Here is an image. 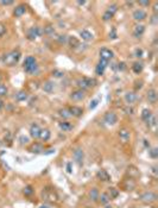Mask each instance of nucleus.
<instances>
[{
  "label": "nucleus",
  "instance_id": "393cba45",
  "mask_svg": "<svg viewBox=\"0 0 158 208\" xmlns=\"http://www.w3.org/2000/svg\"><path fill=\"white\" fill-rule=\"evenodd\" d=\"M42 88H43V90L46 92V93H51V92H53V89H55V83L51 82V81H45V82L43 83Z\"/></svg>",
  "mask_w": 158,
  "mask_h": 208
},
{
  "label": "nucleus",
  "instance_id": "b1692460",
  "mask_svg": "<svg viewBox=\"0 0 158 208\" xmlns=\"http://www.w3.org/2000/svg\"><path fill=\"white\" fill-rule=\"evenodd\" d=\"M80 37L83 40H86V42H89V40H92L93 38H94L93 34L89 32L88 30H81V31H80Z\"/></svg>",
  "mask_w": 158,
  "mask_h": 208
},
{
  "label": "nucleus",
  "instance_id": "f03ea898",
  "mask_svg": "<svg viewBox=\"0 0 158 208\" xmlns=\"http://www.w3.org/2000/svg\"><path fill=\"white\" fill-rule=\"evenodd\" d=\"M77 86L80 87V89H88V88H92L94 86H96V80L95 79H92V77H81L77 80Z\"/></svg>",
  "mask_w": 158,
  "mask_h": 208
},
{
  "label": "nucleus",
  "instance_id": "3c124183",
  "mask_svg": "<svg viewBox=\"0 0 158 208\" xmlns=\"http://www.w3.org/2000/svg\"><path fill=\"white\" fill-rule=\"evenodd\" d=\"M126 69V64L124 63V62H121V63H119L118 64V70H120V72H123V70H125Z\"/></svg>",
  "mask_w": 158,
  "mask_h": 208
},
{
  "label": "nucleus",
  "instance_id": "5701e85b",
  "mask_svg": "<svg viewBox=\"0 0 158 208\" xmlns=\"http://www.w3.org/2000/svg\"><path fill=\"white\" fill-rule=\"evenodd\" d=\"M58 126L64 132H69V131H72V128H74V125H72V122H69V121H62V122L58 124Z\"/></svg>",
  "mask_w": 158,
  "mask_h": 208
},
{
  "label": "nucleus",
  "instance_id": "20e7f679",
  "mask_svg": "<svg viewBox=\"0 0 158 208\" xmlns=\"http://www.w3.org/2000/svg\"><path fill=\"white\" fill-rule=\"evenodd\" d=\"M140 200L145 203H152L157 200V195L155 194L153 192H145L140 195Z\"/></svg>",
  "mask_w": 158,
  "mask_h": 208
},
{
  "label": "nucleus",
  "instance_id": "4468645a",
  "mask_svg": "<svg viewBox=\"0 0 158 208\" xmlns=\"http://www.w3.org/2000/svg\"><path fill=\"white\" fill-rule=\"evenodd\" d=\"M40 131H42V128L40 127V125L38 124H32L31 126H30V136L32 137V138H35V139H37L38 137H40Z\"/></svg>",
  "mask_w": 158,
  "mask_h": 208
},
{
  "label": "nucleus",
  "instance_id": "bb28decb",
  "mask_svg": "<svg viewBox=\"0 0 158 208\" xmlns=\"http://www.w3.org/2000/svg\"><path fill=\"white\" fill-rule=\"evenodd\" d=\"M99 190H98V188H92L91 190H89V193H88V196H89V199L92 200V201L96 202L98 201V199H99Z\"/></svg>",
  "mask_w": 158,
  "mask_h": 208
},
{
  "label": "nucleus",
  "instance_id": "f3484780",
  "mask_svg": "<svg viewBox=\"0 0 158 208\" xmlns=\"http://www.w3.org/2000/svg\"><path fill=\"white\" fill-rule=\"evenodd\" d=\"M145 32V26L143 24H138V25H136V26L133 27V36L136 37V38H140Z\"/></svg>",
  "mask_w": 158,
  "mask_h": 208
},
{
  "label": "nucleus",
  "instance_id": "680f3d73",
  "mask_svg": "<svg viewBox=\"0 0 158 208\" xmlns=\"http://www.w3.org/2000/svg\"><path fill=\"white\" fill-rule=\"evenodd\" d=\"M105 208H113L112 206H109V203H108V205H106L105 206Z\"/></svg>",
  "mask_w": 158,
  "mask_h": 208
},
{
  "label": "nucleus",
  "instance_id": "e433bc0d",
  "mask_svg": "<svg viewBox=\"0 0 158 208\" xmlns=\"http://www.w3.org/2000/svg\"><path fill=\"white\" fill-rule=\"evenodd\" d=\"M32 64H36V58L33 56H27L24 61V67H29V66H32Z\"/></svg>",
  "mask_w": 158,
  "mask_h": 208
},
{
  "label": "nucleus",
  "instance_id": "0eeeda50",
  "mask_svg": "<svg viewBox=\"0 0 158 208\" xmlns=\"http://www.w3.org/2000/svg\"><path fill=\"white\" fill-rule=\"evenodd\" d=\"M104 121H105L107 125H115L118 122V115L114 113V112H107L104 117Z\"/></svg>",
  "mask_w": 158,
  "mask_h": 208
},
{
  "label": "nucleus",
  "instance_id": "c756f323",
  "mask_svg": "<svg viewBox=\"0 0 158 208\" xmlns=\"http://www.w3.org/2000/svg\"><path fill=\"white\" fill-rule=\"evenodd\" d=\"M143 69H144V66H143V63H140V62H134L133 66H132V70H133V73H136V74H140V73L143 72Z\"/></svg>",
  "mask_w": 158,
  "mask_h": 208
},
{
  "label": "nucleus",
  "instance_id": "c85d7f7f",
  "mask_svg": "<svg viewBox=\"0 0 158 208\" xmlns=\"http://www.w3.org/2000/svg\"><path fill=\"white\" fill-rule=\"evenodd\" d=\"M152 115V112L150 109H147V108H144L143 111H142V119L145 121V122H147V121L150 120V118H151Z\"/></svg>",
  "mask_w": 158,
  "mask_h": 208
},
{
  "label": "nucleus",
  "instance_id": "473e14b6",
  "mask_svg": "<svg viewBox=\"0 0 158 208\" xmlns=\"http://www.w3.org/2000/svg\"><path fill=\"white\" fill-rule=\"evenodd\" d=\"M127 174H128V176L131 178H134V177H138L139 176V171L137 170L136 167L131 165V167H128V169H127Z\"/></svg>",
  "mask_w": 158,
  "mask_h": 208
},
{
  "label": "nucleus",
  "instance_id": "72a5a7b5",
  "mask_svg": "<svg viewBox=\"0 0 158 208\" xmlns=\"http://www.w3.org/2000/svg\"><path fill=\"white\" fill-rule=\"evenodd\" d=\"M33 193H35V188H33L32 186H25L24 189H23V194L25 195V196H32Z\"/></svg>",
  "mask_w": 158,
  "mask_h": 208
},
{
  "label": "nucleus",
  "instance_id": "4c0bfd02",
  "mask_svg": "<svg viewBox=\"0 0 158 208\" xmlns=\"http://www.w3.org/2000/svg\"><path fill=\"white\" fill-rule=\"evenodd\" d=\"M43 34L48 35V36H53L55 34V29L51 25H48V26H45L43 29Z\"/></svg>",
  "mask_w": 158,
  "mask_h": 208
},
{
  "label": "nucleus",
  "instance_id": "c03bdc74",
  "mask_svg": "<svg viewBox=\"0 0 158 208\" xmlns=\"http://www.w3.org/2000/svg\"><path fill=\"white\" fill-rule=\"evenodd\" d=\"M53 77H62L63 76V72H61V70H53Z\"/></svg>",
  "mask_w": 158,
  "mask_h": 208
},
{
  "label": "nucleus",
  "instance_id": "c9c22d12",
  "mask_svg": "<svg viewBox=\"0 0 158 208\" xmlns=\"http://www.w3.org/2000/svg\"><path fill=\"white\" fill-rule=\"evenodd\" d=\"M58 114L62 117V118H64V119H68V118H70V117H72L68 108H61V109L58 111Z\"/></svg>",
  "mask_w": 158,
  "mask_h": 208
},
{
  "label": "nucleus",
  "instance_id": "a18cd8bd",
  "mask_svg": "<svg viewBox=\"0 0 158 208\" xmlns=\"http://www.w3.org/2000/svg\"><path fill=\"white\" fill-rule=\"evenodd\" d=\"M57 40H58L59 43H67V42H68V38H67V36H64V35H61V36H58Z\"/></svg>",
  "mask_w": 158,
  "mask_h": 208
},
{
  "label": "nucleus",
  "instance_id": "de8ad7c7",
  "mask_svg": "<svg viewBox=\"0 0 158 208\" xmlns=\"http://www.w3.org/2000/svg\"><path fill=\"white\" fill-rule=\"evenodd\" d=\"M98 105H99V100H98V99H95V100H93L92 102H91V105H89V108H91V109H94V108L96 107Z\"/></svg>",
  "mask_w": 158,
  "mask_h": 208
},
{
  "label": "nucleus",
  "instance_id": "37998d69",
  "mask_svg": "<svg viewBox=\"0 0 158 208\" xmlns=\"http://www.w3.org/2000/svg\"><path fill=\"white\" fill-rule=\"evenodd\" d=\"M5 34H6V26H5L2 23H0V38Z\"/></svg>",
  "mask_w": 158,
  "mask_h": 208
},
{
  "label": "nucleus",
  "instance_id": "4d7b16f0",
  "mask_svg": "<svg viewBox=\"0 0 158 208\" xmlns=\"http://www.w3.org/2000/svg\"><path fill=\"white\" fill-rule=\"evenodd\" d=\"M125 112L127 114H132L133 113V108H127V109H125Z\"/></svg>",
  "mask_w": 158,
  "mask_h": 208
},
{
  "label": "nucleus",
  "instance_id": "7c9ffc66",
  "mask_svg": "<svg viewBox=\"0 0 158 208\" xmlns=\"http://www.w3.org/2000/svg\"><path fill=\"white\" fill-rule=\"evenodd\" d=\"M68 43H69L70 48H72V49H76V48L80 47V40L76 37H74V36L68 38Z\"/></svg>",
  "mask_w": 158,
  "mask_h": 208
},
{
  "label": "nucleus",
  "instance_id": "052dcab7",
  "mask_svg": "<svg viewBox=\"0 0 158 208\" xmlns=\"http://www.w3.org/2000/svg\"><path fill=\"white\" fill-rule=\"evenodd\" d=\"M40 208H50L48 205H42V206H40Z\"/></svg>",
  "mask_w": 158,
  "mask_h": 208
},
{
  "label": "nucleus",
  "instance_id": "6e6552de",
  "mask_svg": "<svg viewBox=\"0 0 158 208\" xmlns=\"http://www.w3.org/2000/svg\"><path fill=\"white\" fill-rule=\"evenodd\" d=\"M100 60L102 61H106V62H108L109 60H112L114 54H113V51L111 49H107V48H102L101 50H100Z\"/></svg>",
  "mask_w": 158,
  "mask_h": 208
},
{
  "label": "nucleus",
  "instance_id": "f704fd0d",
  "mask_svg": "<svg viewBox=\"0 0 158 208\" xmlns=\"http://www.w3.org/2000/svg\"><path fill=\"white\" fill-rule=\"evenodd\" d=\"M24 70L26 72L27 74H35V73H37V70H38V66H37V63H36V64L29 66V67H24Z\"/></svg>",
  "mask_w": 158,
  "mask_h": 208
},
{
  "label": "nucleus",
  "instance_id": "603ef678",
  "mask_svg": "<svg viewBox=\"0 0 158 208\" xmlns=\"http://www.w3.org/2000/svg\"><path fill=\"white\" fill-rule=\"evenodd\" d=\"M67 173H68V174H72V163H70V162H69V163L67 164Z\"/></svg>",
  "mask_w": 158,
  "mask_h": 208
},
{
  "label": "nucleus",
  "instance_id": "9b49d317",
  "mask_svg": "<svg viewBox=\"0 0 158 208\" xmlns=\"http://www.w3.org/2000/svg\"><path fill=\"white\" fill-rule=\"evenodd\" d=\"M132 17H133V19L136 20V21H143V20L146 19V17H147V13L145 12L144 10H136V11H133V13H132Z\"/></svg>",
  "mask_w": 158,
  "mask_h": 208
},
{
  "label": "nucleus",
  "instance_id": "ea45409f",
  "mask_svg": "<svg viewBox=\"0 0 158 208\" xmlns=\"http://www.w3.org/2000/svg\"><path fill=\"white\" fill-rule=\"evenodd\" d=\"M7 93H8V88L5 85L0 83V96H6Z\"/></svg>",
  "mask_w": 158,
  "mask_h": 208
},
{
  "label": "nucleus",
  "instance_id": "49530a36",
  "mask_svg": "<svg viewBox=\"0 0 158 208\" xmlns=\"http://www.w3.org/2000/svg\"><path fill=\"white\" fill-rule=\"evenodd\" d=\"M107 11H109L112 14H114L117 11H118V6H117V5H112V6L108 7V10H107Z\"/></svg>",
  "mask_w": 158,
  "mask_h": 208
},
{
  "label": "nucleus",
  "instance_id": "2f4dec72",
  "mask_svg": "<svg viewBox=\"0 0 158 208\" xmlns=\"http://www.w3.org/2000/svg\"><path fill=\"white\" fill-rule=\"evenodd\" d=\"M27 98H29V95H27V93L25 90H20V92H18V93L16 94V100L19 101V102L27 100Z\"/></svg>",
  "mask_w": 158,
  "mask_h": 208
},
{
  "label": "nucleus",
  "instance_id": "58836bf2",
  "mask_svg": "<svg viewBox=\"0 0 158 208\" xmlns=\"http://www.w3.org/2000/svg\"><path fill=\"white\" fill-rule=\"evenodd\" d=\"M149 156L151 157L152 159H156L158 158V149L157 148H152L149 150Z\"/></svg>",
  "mask_w": 158,
  "mask_h": 208
},
{
  "label": "nucleus",
  "instance_id": "dca6fc26",
  "mask_svg": "<svg viewBox=\"0 0 158 208\" xmlns=\"http://www.w3.org/2000/svg\"><path fill=\"white\" fill-rule=\"evenodd\" d=\"M107 64H108V62L100 60L99 63H98V66H96V68H95V73H96V75H104L106 68H107Z\"/></svg>",
  "mask_w": 158,
  "mask_h": 208
},
{
  "label": "nucleus",
  "instance_id": "09e8293b",
  "mask_svg": "<svg viewBox=\"0 0 158 208\" xmlns=\"http://www.w3.org/2000/svg\"><path fill=\"white\" fill-rule=\"evenodd\" d=\"M134 56H136V57H138V58L143 57V50H142V49H136V51H134Z\"/></svg>",
  "mask_w": 158,
  "mask_h": 208
},
{
  "label": "nucleus",
  "instance_id": "6e6d98bb",
  "mask_svg": "<svg viewBox=\"0 0 158 208\" xmlns=\"http://www.w3.org/2000/svg\"><path fill=\"white\" fill-rule=\"evenodd\" d=\"M4 106H5V102H4V100H2V99H0V111L4 108Z\"/></svg>",
  "mask_w": 158,
  "mask_h": 208
},
{
  "label": "nucleus",
  "instance_id": "a19ab883",
  "mask_svg": "<svg viewBox=\"0 0 158 208\" xmlns=\"http://www.w3.org/2000/svg\"><path fill=\"white\" fill-rule=\"evenodd\" d=\"M147 125H149L150 127H155V126L157 125V118H156L155 115H152L151 118H150V120L147 121Z\"/></svg>",
  "mask_w": 158,
  "mask_h": 208
},
{
  "label": "nucleus",
  "instance_id": "f8f14e48",
  "mask_svg": "<svg viewBox=\"0 0 158 208\" xmlns=\"http://www.w3.org/2000/svg\"><path fill=\"white\" fill-rule=\"evenodd\" d=\"M96 178L100 180L101 182H109L111 181V175L108 174V171L105 169H100L96 173Z\"/></svg>",
  "mask_w": 158,
  "mask_h": 208
},
{
  "label": "nucleus",
  "instance_id": "8fccbe9b",
  "mask_svg": "<svg viewBox=\"0 0 158 208\" xmlns=\"http://www.w3.org/2000/svg\"><path fill=\"white\" fill-rule=\"evenodd\" d=\"M0 4L2 5V6H10V5H13V1L12 0H4V1H0Z\"/></svg>",
  "mask_w": 158,
  "mask_h": 208
},
{
  "label": "nucleus",
  "instance_id": "aec40b11",
  "mask_svg": "<svg viewBox=\"0 0 158 208\" xmlns=\"http://www.w3.org/2000/svg\"><path fill=\"white\" fill-rule=\"evenodd\" d=\"M69 109V112H70V115L72 117H76V118H79L81 117L82 114H83V109L79 106H72V107L68 108Z\"/></svg>",
  "mask_w": 158,
  "mask_h": 208
},
{
  "label": "nucleus",
  "instance_id": "5fc2aeb1",
  "mask_svg": "<svg viewBox=\"0 0 158 208\" xmlns=\"http://www.w3.org/2000/svg\"><path fill=\"white\" fill-rule=\"evenodd\" d=\"M20 141H21V144H24V143L26 144L27 141H29V138L27 137H20Z\"/></svg>",
  "mask_w": 158,
  "mask_h": 208
},
{
  "label": "nucleus",
  "instance_id": "1a4fd4ad",
  "mask_svg": "<svg viewBox=\"0 0 158 208\" xmlns=\"http://www.w3.org/2000/svg\"><path fill=\"white\" fill-rule=\"evenodd\" d=\"M121 187H123V189L126 190V192H131V190H133V189L136 188V182H134L133 178L128 177V178H125V180L123 181Z\"/></svg>",
  "mask_w": 158,
  "mask_h": 208
},
{
  "label": "nucleus",
  "instance_id": "864d4df0",
  "mask_svg": "<svg viewBox=\"0 0 158 208\" xmlns=\"http://www.w3.org/2000/svg\"><path fill=\"white\" fill-rule=\"evenodd\" d=\"M139 5H142V6H150L151 2L150 1H139Z\"/></svg>",
  "mask_w": 158,
  "mask_h": 208
},
{
  "label": "nucleus",
  "instance_id": "e2e57ef3",
  "mask_svg": "<svg viewBox=\"0 0 158 208\" xmlns=\"http://www.w3.org/2000/svg\"><path fill=\"white\" fill-rule=\"evenodd\" d=\"M0 146H1V141H0Z\"/></svg>",
  "mask_w": 158,
  "mask_h": 208
},
{
  "label": "nucleus",
  "instance_id": "4be33fe9",
  "mask_svg": "<svg viewBox=\"0 0 158 208\" xmlns=\"http://www.w3.org/2000/svg\"><path fill=\"white\" fill-rule=\"evenodd\" d=\"M25 12H26V6L25 5H18L14 8L13 16L14 17H21L23 14H25Z\"/></svg>",
  "mask_w": 158,
  "mask_h": 208
},
{
  "label": "nucleus",
  "instance_id": "cd10ccee",
  "mask_svg": "<svg viewBox=\"0 0 158 208\" xmlns=\"http://www.w3.org/2000/svg\"><path fill=\"white\" fill-rule=\"evenodd\" d=\"M98 201H99L101 205L106 206V205H108V203L111 202V199H109V196L107 195V193H102V194L99 195V199H98Z\"/></svg>",
  "mask_w": 158,
  "mask_h": 208
},
{
  "label": "nucleus",
  "instance_id": "a878e982",
  "mask_svg": "<svg viewBox=\"0 0 158 208\" xmlns=\"http://www.w3.org/2000/svg\"><path fill=\"white\" fill-rule=\"evenodd\" d=\"M106 193H107V195L109 196V199H111V200H114V199H117V197L119 196V194H120L118 189L114 188V187H109V188L107 189V192H106Z\"/></svg>",
  "mask_w": 158,
  "mask_h": 208
},
{
  "label": "nucleus",
  "instance_id": "79ce46f5",
  "mask_svg": "<svg viewBox=\"0 0 158 208\" xmlns=\"http://www.w3.org/2000/svg\"><path fill=\"white\" fill-rule=\"evenodd\" d=\"M113 16L114 14H112L109 11H106L105 13H104V16H102V19L105 20V21H108V20H111L113 18Z\"/></svg>",
  "mask_w": 158,
  "mask_h": 208
},
{
  "label": "nucleus",
  "instance_id": "13d9d810",
  "mask_svg": "<svg viewBox=\"0 0 158 208\" xmlns=\"http://www.w3.org/2000/svg\"><path fill=\"white\" fill-rule=\"evenodd\" d=\"M157 11H158V5L157 4H155V6H153V12H155V14L157 13Z\"/></svg>",
  "mask_w": 158,
  "mask_h": 208
},
{
  "label": "nucleus",
  "instance_id": "a211bd4d",
  "mask_svg": "<svg viewBox=\"0 0 158 208\" xmlns=\"http://www.w3.org/2000/svg\"><path fill=\"white\" fill-rule=\"evenodd\" d=\"M124 99H125V101L128 105H132V104H134L137 101L138 96H137V94L134 92H127L125 94V96H124Z\"/></svg>",
  "mask_w": 158,
  "mask_h": 208
},
{
  "label": "nucleus",
  "instance_id": "bf43d9fd",
  "mask_svg": "<svg viewBox=\"0 0 158 208\" xmlns=\"http://www.w3.org/2000/svg\"><path fill=\"white\" fill-rule=\"evenodd\" d=\"M85 4H86V1H77V5H81V6L85 5Z\"/></svg>",
  "mask_w": 158,
  "mask_h": 208
},
{
  "label": "nucleus",
  "instance_id": "9d476101",
  "mask_svg": "<svg viewBox=\"0 0 158 208\" xmlns=\"http://www.w3.org/2000/svg\"><path fill=\"white\" fill-rule=\"evenodd\" d=\"M86 96V93L83 89H76V90H72V94H70V99L74 101H81L85 99Z\"/></svg>",
  "mask_w": 158,
  "mask_h": 208
},
{
  "label": "nucleus",
  "instance_id": "7ed1b4c3",
  "mask_svg": "<svg viewBox=\"0 0 158 208\" xmlns=\"http://www.w3.org/2000/svg\"><path fill=\"white\" fill-rule=\"evenodd\" d=\"M43 35V29L40 26H33L27 31V38L30 40H35L37 37Z\"/></svg>",
  "mask_w": 158,
  "mask_h": 208
},
{
  "label": "nucleus",
  "instance_id": "f257e3e1",
  "mask_svg": "<svg viewBox=\"0 0 158 208\" xmlns=\"http://www.w3.org/2000/svg\"><path fill=\"white\" fill-rule=\"evenodd\" d=\"M20 56H21V54H20L19 50H12L11 53L5 55L2 62H4L6 66H8V67H13L14 64H17V63L19 62Z\"/></svg>",
  "mask_w": 158,
  "mask_h": 208
},
{
  "label": "nucleus",
  "instance_id": "412c9836",
  "mask_svg": "<svg viewBox=\"0 0 158 208\" xmlns=\"http://www.w3.org/2000/svg\"><path fill=\"white\" fill-rule=\"evenodd\" d=\"M50 137H51V132H50V130H48V128H42V131H40V138L42 141H48L50 139Z\"/></svg>",
  "mask_w": 158,
  "mask_h": 208
},
{
  "label": "nucleus",
  "instance_id": "6ab92c4d",
  "mask_svg": "<svg viewBox=\"0 0 158 208\" xmlns=\"http://www.w3.org/2000/svg\"><path fill=\"white\" fill-rule=\"evenodd\" d=\"M146 98H147V100L150 104H156V101H157V92H156V89H149L147 90V93H146Z\"/></svg>",
  "mask_w": 158,
  "mask_h": 208
},
{
  "label": "nucleus",
  "instance_id": "ddd939ff",
  "mask_svg": "<svg viewBox=\"0 0 158 208\" xmlns=\"http://www.w3.org/2000/svg\"><path fill=\"white\" fill-rule=\"evenodd\" d=\"M27 150L31 152V154H42L43 151H44V148H43V145L40 144V143H32L29 148H27Z\"/></svg>",
  "mask_w": 158,
  "mask_h": 208
},
{
  "label": "nucleus",
  "instance_id": "423d86ee",
  "mask_svg": "<svg viewBox=\"0 0 158 208\" xmlns=\"http://www.w3.org/2000/svg\"><path fill=\"white\" fill-rule=\"evenodd\" d=\"M72 158H74V161L76 162L80 167H81V165L83 164V158H85V152H83V150L80 148L74 150V152H72Z\"/></svg>",
  "mask_w": 158,
  "mask_h": 208
},
{
  "label": "nucleus",
  "instance_id": "2eb2a0df",
  "mask_svg": "<svg viewBox=\"0 0 158 208\" xmlns=\"http://www.w3.org/2000/svg\"><path fill=\"white\" fill-rule=\"evenodd\" d=\"M43 197L45 199V200H49V201H57V195L55 192L53 190H49V189H45L44 192H43Z\"/></svg>",
  "mask_w": 158,
  "mask_h": 208
},
{
  "label": "nucleus",
  "instance_id": "39448f33",
  "mask_svg": "<svg viewBox=\"0 0 158 208\" xmlns=\"http://www.w3.org/2000/svg\"><path fill=\"white\" fill-rule=\"evenodd\" d=\"M118 136H119V138H120V141H123V143H128L130 139H131V131L127 127H123L119 130Z\"/></svg>",
  "mask_w": 158,
  "mask_h": 208
}]
</instances>
